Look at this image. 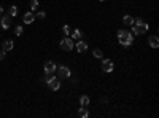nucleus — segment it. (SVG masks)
Wrapping results in <instances>:
<instances>
[{
    "label": "nucleus",
    "instance_id": "f257e3e1",
    "mask_svg": "<svg viewBox=\"0 0 159 118\" xmlns=\"http://www.w3.org/2000/svg\"><path fill=\"white\" fill-rule=\"evenodd\" d=\"M132 26H134V27H132V34H134V35H143L148 30V27H150L148 23H145L142 18H135Z\"/></svg>",
    "mask_w": 159,
    "mask_h": 118
},
{
    "label": "nucleus",
    "instance_id": "f03ea898",
    "mask_svg": "<svg viewBox=\"0 0 159 118\" xmlns=\"http://www.w3.org/2000/svg\"><path fill=\"white\" fill-rule=\"evenodd\" d=\"M118 40H119V43L122 45V47H129V45L134 42V34L129 32V30H118Z\"/></svg>",
    "mask_w": 159,
    "mask_h": 118
},
{
    "label": "nucleus",
    "instance_id": "7ed1b4c3",
    "mask_svg": "<svg viewBox=\"0 0 159 118\" xmlns=\"http://www.w3.org/2000/svg\"><path fill=\"white\" fill-rule=\"evenodd\" d=\"M43 81H46V83H48V86H49L53 91H57V89L60 88V78H59V77H54V74L46 75Z\"/></svg>",
    "mask_w": 159,
    "mask_h": 118
},
{
    "label": "nucleus",
    "instance_id": "20e7f679",
    "mask_svg": "<svg viewBox=\"0 0 159 118\" xmlns=\"http://www.w3.org/2000/svg\"><path fill=\"white\" fill-rule=\"evenodd\" d=\"M73 40H72L70 37H65V38H62L60 40V48H62L64 51H72L73 50Z\"/></svg>",
    "mask_w": 159,
    "mask_h": 118
},
{
    "label": "nucleus",
    "instance_id": "39448f33",
    "mask_svg": "<svg viewBox=\"0 0 159 118\" xmlns=\"http://www.w3.org/2000/svg\"><path fill=\"white\" fill-rule=\"evenodd\" d=\"M56 74H57L59 78H69L70 77V69L67 65H60V67L56 69Z\"/></svg>",
    "mask_w": 159,
    "mask_h": 118
},
{
    "label": "nucleus",
    "instance_id": "423d86ee",
    "mask_svg": "<svg viewBox=\"0 0 159 118\" xmlns=\"http://www.w3.org/2000/svg\"><path fill=\"white\" fill-rule=\"evenodd\" d=\"M113 69H115V65H113V62H111L110 59H104V61H102V70H104V72L110 74V72H113Z\"/></svg>",
    "mask_w": 159,
    "mask_h": 118
},
{
    "label": "nucleus",
    "instance_id": "0eeeda50",
    "mask_svg": "<svg viewBox=\"0 0 159 118\" xmlns=\"http://www.w3.org/2000/svg\"><path fill=\"white\" fill-rule=\"evenodd\" d=\"M56 69H57V65H56L53 61H48V62L45 64V74H46V75L56 74Z\"/></svg>",
    "mask_w": 159,
    "mask_h": 118
},
{
    "label": "nucleus",
    "instance_id": "6e6552de",
    "mask_svg": "<svg viewBox=\"0 0 159 118\" xmlns=\"http://www.w3.org/2000/svg\"><path fill=\"white\" fill-rule=\"evenodd\" d=\"M0 26H2L3 29H8L10 26H11V16H10V14H5L2 18V21H0Z\"/></svg>",
    "mask_w": 159,
    "mask_h": 118
},
{
    "label": "nucleus",
    "instance_id": "1a4fd4ad",
    "mask_svg": "<svg viewBox=\"0 0 159 118\" xmlns=\"http://www.w3.org/2000/svg\"><path fill=\"white\" fill-rule=\"evenodd\" d=\"M75 47H76V51H78V53H84V51L88 50V43H86L84 40H78V43H76Z\"/></svg>",
    "mask_w": 159,
    "mask_h": 118
},
{
    "label": "nucleus",
    "instance_id": "9d476101",
    "mask_svg": "<svg viewBox=\"0 0 159 118\" xmlns=\"http://www.w3.org/2000/svg\"><path fill=\"white\" fill-rule=\"evenodd\" d=\"M24 23L25 24H32L34 23V19H35V14H34V11H27V13H25L24 14Z\"/></svg>",
    "mask_w": 159,
    "mask_h": 118
},
{
    "label": "nucleus",
    "instance_id": "9b49d317",
    "mask_svg": "<svg viewBox=\"0 0 159 118\" xmlns=\"http://www.w3.org/2000/svg\"><path fill=\"white\" fill-rule=\"evenodd\" d=\"M148 43H150L151 48H158V47H159V38H158V35H151V37L148 38Z\"/></svg>",
    "mask_w": 159,
    "mask_h": 118
},
{
    "label": "nucleus",
    "instance_id": "f8f14e48",
    "mask_svg": "<svg viewBox=\"0 0 159 118\" xmlns=\"http://www.w3.org/2000/svg\"><path fill=\"white\" fill-rule=\"evenodd\" d=\"M13 47H14V43L11 42V40H7V42H3V45H2V50L7 53V51H11Z\"/></svg>",
    "mask_w": 159,
    "mask_h": 118
},
{
    "label": "nucleus",
    "instance_id": "ddd939ff",
    "mask_svg": "<svg viewBox=\"0 0 159 118\" xmlns=\"http://www.w3.org/2000/svg\"><path fill=\"white\" fill-rule=\"evenodd\" d=\"M122 23H124L126 26H132L134 24V18L129 16V14H124V16H122Z\"/></svg>",
    "mask_w": 159,
    "mask_h": 118
},
{
    "label": "nucleus",
    "instance_id": "4468645a",
    "mask_svg": "<svg viewBox=\"0 0 159 118\" xmlns=\"http://www.w3.org/2000/svg\"><path fill=\"white\" fill-rule=\"evenodd\" d=\"M70 35H72V37H70L72 40H80L81 38V30L80 29H75V30H72Z\"/></svg>",
    "mask_w": 159,
    "mask_h": 118
},
{
    "label": "nucleus",
    "instance_id": "2eb2a0df",
    "mask_svg": "<svg viewBox=\"0 0 159 118\" xmlns=\"http://www.w3.org/2000/svg\"><path fill=\"white\" fill-rule=\"evenodd\" d=\"M78 116H80V118H88V116H89L88 109H86V107H81V109L78 110Z\"/></svg>",
    "mask_w": 159,
    "mask_h": 118
},
{
    "label": "nucleus",
    "instance_id": "dca6fc26",
    "mask_svg": "<svg viewBox=\"0 0 159 118\" xmlns=\"http://www.w3.org/2000/svg\"><path fill=\"white\" fill-rule=\"evenodd\" d=\"M88 104H89V97L86 96V94H83L80 97V105L81 107H88Z\"/></svg>",
    "mask_w": 159,
    "mask_h": 118
},
{
    "label": "nucleus",
    "instance_id": "f3484780",
    "mask_svg": "<svg viewBox=\"0 0 159 118\" xmlns=\"http://www.w3.org/2000/svg\"><path fill=\"white\" fill-rule=\"evenodd\" d=\"M8 14H10L11 18L16 16V14H18V7H16V5H11V7L8 8Z\"/></svg>",
    "mask_w": 159,
    "mask_h": 118
},
{
    "label": "nucleus",
    "instance_id": "a211bd4d",
    "mask_svg": "<svg viewBox=\"0 0 159 118\" xmlns=\"http://www.w3.org/2000/svg\"><path fill=\"white\" fill-rule=\"evenodd\" d=\"M92 54H94V58H97V59L104 58V53H102V50H99V48H96L94 51H92Z\"/></svg>",
    "mask_w": 159,
    "mask_h": 118
},
{
    "label": "nucleus",
    "instance_id": "6ab92c4d",
    "mask_svg": "<svg viewBox=\"0 0 159 118\" xmlns=\"http://www.w3.org/2000/svg\"><path fill=\"white\" fill-rule=\"evenodd\" d=\"M62 32H64V34H65V35H67V37H69V35L72 34V27H70V26H67V24H65L64 27H62Z\"/></svg>",
    "mask_w": 159,
    "mask_h": 118
},
{
    "label": "nucleus",
    "instance_id": "aec40b11",
    "mask_svg": "<svg viewBox=\"0 0 159 118\" xmlns=\"http://www.w3.org/2000/svg\"><path fill=\"white\" fill-rule=\"evenodd\" d=\"M30 8H32V10H37V8H38V0H30Z\"/></svg>",
    "mask_w": 159,
    "mask_h": 118
},
{
    "label": "nucleus",
    "instance_id": "412c9836",
    "mask_svg": "<svg viewBox=\"0 0 159 118\" xmlns=\"http://www.w3.org/2000/svg\"><path fill=\"white\" fill-rule=\"evenodd\" d=\"M14 34H16L18 37H21V35H22V26H18L16 30H14Z\"/></svg>",
    "mask_w": 159,
    "mask_h": 118
},
{
    "label": "nucleus",
    "instance_id": "4be33fe9",
    "mask_svg": "<svg viewBox=\"0 0 159 118\" xmlns=\"http://www.w3.org/2000/svg\"><path fill=\"white\" fill-rule=\"evenodd\" d=\"M45 16H46V14H45V11H40V13L37 14V18H38V19H45Z\"/></svg>",
    "mask_w": 159,
    "mask_h": 118
},
{
    "label": "nucleus",
    "instance_id": "5701e85b",
    "mask_svg": "<svg viewBox=\"0 0 159 118\" xmlns=\"http://www.w3.org/2000/svg\"><path fill=\"white\" fill-rule=\"evenodd\" d=\"M5 59V51L2 50V51H0V61H3Z\"/></svg>",
    "mask_w": 159,
    "mask_h": 118
},
{
    "label": "nucleus",
    "instance_id": "b1692460",
    "mask_svg": "<svg viewBox=\"0 0 159 118\" xmlns=\"http://www.w3.org/2000/svg\"><path fill=\"white\" fill-rule=\"evenodd\" d=\"M2 13H3V8H2V5H0V16H2Z\"/></svg>",
    "mask_w": 159,
    "mask_h": 118
},
{
    "label": "nucleus",
    "instance_id": "393cba45",
    "mask_svg": "<svg viewBox=\"0 0 159 118\" xmlns=\"http://www.w3.org/2000/svg\"><path fill=\"white\" fill-rule=\"evenodd\" d=\"M100 2H104V0H100Z\"/></svg>",
    "mask_w": 159,
    "mask_h": 118
}]
</instances>
